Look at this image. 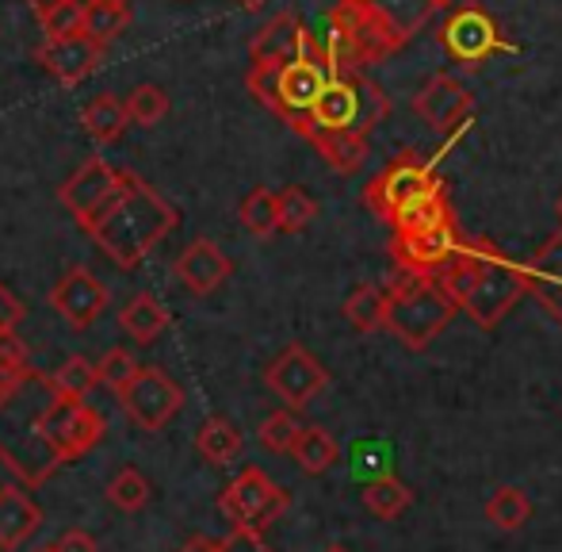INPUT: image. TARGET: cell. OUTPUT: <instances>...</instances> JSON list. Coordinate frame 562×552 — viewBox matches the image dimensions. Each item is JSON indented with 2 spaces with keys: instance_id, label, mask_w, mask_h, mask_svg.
<instances>
[{
  "instance_id": "cell-50",
  "label": "cell",
  "mask_w": 562,
  "mask_h": 552,
  "mask_svg": "<svg viewBox=\"0 0 562 552\" xmlns=\"http://www.w3.org/2000/svg\"><path fill=\"white\" fill-rule=\"evenodd\" d=\"M432 4H437V8H451L456 0H432Z\"/></svg>"
},
{
  "instance_id": "cell-8",
  "label": "cell",
  "mask_w": 562,
  "mask_h": 552,
  "mask_svg": "<svg viewBox=\"0 0 562 552\" xmlns=\"http://www.w3.org/2000/svg\"><path fill=\"white\" fill-rule=\"evenodd\" d=\"M291 507V495L268 476L265 468H241L218 495V510L229 518L234 530L265 533L268 526H276Z\"/></svg>"
},
{
  "instance_id": "cell-1",
  "label": "cell",
  "mask_w": 562,
  "mask_h": 552,
  "mask_svg": "<svg viewBox=\"0 0 562 552\" xmlns=\"http://www.w3.org/2000/svg\"><path fill=\"white\" fill-rule=\"evenodd\" d=\"M432 280L479 330H494L520 303V296H528L520 265H513L490 239H463L456 257Z\"/></svg>"
},
{
  "instance_id": "cell-49",
  "label": "cell",
  "mask_w": 562,
  "mask_h": 552,
  "mask_svg": "<svg viewBox=\"0 0 562 552\" xmlns=\"http://www.w3.org/2000/svg\"><path fill=\"white\" fill-rule=\"evenodd\" d=\"M237 4H241V8H249V12H257V8H265L268 0H237Z\"/></svg>"
},
{
  "instance_id": "cell-16",
  "label": "cell",
  "mask_w": 562,
  "mask_h": 552,
  "mask_svg": "<svg viewBox=\"0 0 562 552\" xmlns=\"http://www.w3.org/2000/svg\"><path fill=\"white\" fill-rule=\"evenodd\" d=\"M459 246H463V234H459L456 219H448V223L422 227V231H394L391 257L409 276H437L456 257Z\"/></svg>"
},
{
  "instance_id": "cell-23",
  "label": "cell",
  "mask_w": 562,
  "mask_h": 552,
  "mask_svg": "<svg viewBox=\"0 0 562 552\" xmlns=\"http://www.w3.org/2000/svg\"><path fill=\"white\" fill-rule=\"evenodd\" d=\"M172 314L154 291H138L126 299V307H119V330L131 338L134 345H154L157 338L169 330Z\"/></svg>"
},
{
  "instance_id": "cell-31",
  "label": "cell",
  "mask_w": 562,
  "mask_h": 552,
  "mask_svg": "<svg viewBox=\"0 0 562 552\" xmlns=\"http://www.w3.org/2000/svg\"><path fill=\"white\" fill-rule=\"evenodd\" d=\"M81 123H85V131H89V139H97V142H119L123 139V131H126V108H123V100L119 97H97V100H89L85 104V112H81Z\"/></svg>"
},
{
  "instance_id": "cell-24",
  "label": "cell",
  "mask_w": 562,
  "mask_h": 552,
  "mask_svg": "<svg viewBox=\"0 0 562 552\" xmlns=\"http://www.w3.org/2000/svg\"><path fill=\"white\" fill-rule=\"evenodd\" d=\"M360 4L368 8V12L375 15L386 31H391L398 46H406L409 38H414L417 31H422L425 23L440 12L432 0H360Z\"/></svg>"
},
{
  "instance_id": "cell-32",
  "label": "cell",
  "mask_w": 562,
  "mask_h": 552,
  "mask_svg": "<svg viewBox=\"0 0 562 552\" xmlns=\"http://www.w3.org/2000/svg\"><path fill=\"white\" fill-rule=\"evenodd\" d=\"M386 314V291L379 284H360L352 296L345 299V319L352 322V330L360 334H379Z\"/></svg>"
},
{
  "instance_id": "cell-41",
  "label": "cell",
  "mask_w": 562,
  "mask_h": 552,
  "mask_svg": "<svg viewBox=\"0 0 562 552\" xmlns=\"http://www.w3.org/2000/svg\"><path fill=\"white\" fill-rule=\"evenodd\" d=\"M27 373H31V361H27L23 338L15 334V330L12 334H0V391L15 388Z\"/></svg>"
},
{
  "instance_id": "cell-21",
  "label": "cell",
  "mask_w": 562,
  "mask_h": 552,
  "mask_svg": "<svg viewBox=\"0 0 562 552\" xmlns=\"http://www.w3.org/2000/svg\"><path fill=\"white\" fill-rule=\"evenodd\" d=\"M520 273H525L528 296L540 299L543 311L562 322V223H559V231L520 265Z\"/></svg>"
},
{
  "instance_id": "cell-34",
  "label": "cell",
  "mask_w": 562,
  "mask_h": 552,
  "mask_svg": "<svg viewBox=\"0 0 562 552\" xmlns=\"http://www.w3.org/2000/svg\"><path fill=\"white\" fill-rule=\"evenodd\" d=\"M314 216H318V203L306 188L288 185L283 192H276V223L283 234H303L314 223Z\"/></svg>"
},
{
  "instance_id": "cell-13",
  "label": "cell",
  "mask_w": 562,
  "mask_h": 552,
  "mask_svg": "<svg viewBox=\"0 0 562 552\" xmlns=\"http://www.w3.org/2000/svg\"><path fill=\"white\" fill-rule=\"evenodd\" d=\"M252 66H288V62H318L329 69L326 51L318 38L306 31V23L295 12H280L252 35L249 43Z\"/></svg>"
},
{
  "instance_id": "cell-29",
  "label": "cell",
  "mask_w": 562,
  "mask_h": 552,
  "mask_svg": "<svg viewBox=\"0 0 562 552\" xmlns=\"http://www.w3.org/2000/svg\"><path fill=\"white\" fill-rule=\"evenodd\" d=\"M409 503H414V492H409V487L402 484L394 472H391V476L371 479V484L363 487V507H368L375 518H383V522L402 518L409 510Z\"/></svg>"
},
{
  "instance_id": "cell-53",
  "label": "cell",
  "mask_w": 562,
  "mask_h": 552,
  "mask_svg": "<svg viewBox=\"0 0 562 552\" xmlns=\"http://www.w3.org/2000/svg\"><path fill=\"white\" fill-rule=\"evenodd\" d=\"M559 223H562V200H559Z\"/></svg>"
},
{
  "instance_id": "cell-47",
  "label": "cell",
  "mask_w": 562,
  "mask_h": 552,
  "mask_svg": "<svg viewBox=\"0 0 562 552\" xmlns=\"http://www.w3.org/2000/svg\"><path fill=\"white\" fill-rule=\"evenodd\" d=\"M177 552H218V541L207 538V533H195V538H188Z\"/></svg>"
},
{
  "instance_id": "cell-26",
  "label": "cell",
  "mask_w": 562,
  "mask_h": 552,
  "mask_svg": "<svg viewBox=\"0 0 562 552\" xmlns=\"http://www.w3.org/2000/svg\"><path fill=\"white\" fill-rule=\"evenodd\" d=\"M131 27V4L126 0H81V35L108 46Z\"/></svg>"
},
{
  "instance_id": "cell-25",
  "label": "cell",
  "mask_w": 562,
  "mask_h": 552,
  "mask_svg": "<svg viewBox=\"0 0 562 552\" xmlns=\"http://www.w3.org/2000/svg\"><path fill=\"white\" fill-rule=\"evenodd\" d=\"M306 142H311L322 154V162L337 173H356L368 162V139L352 135V131H311Z\"/></svg>"
},
{
  "instance_id": "cell-39",
  "label": "cell",
  "mask_w": 562,
  "mask_h": 552,
  "mask_svg": "<svg viewBox=\"0 0 562 552\" xmlns=\"http://www.w3.org/2000/svg\"><path fill=\"white\" fill-rule=\"evenodd\" d=\"M448 219H451V203L445 192H437V196H429V200L414 203L409 211H402L391 223V231H422V227H437V223H448Z\"/></svg>"
},
{
  "instance_id": "cell-51",
  "label": "cell",
  "mask_w": 562,
  "mask_h": 552,
  "mask_svg": "<svg viewBox=\"0 0 562 552\" xmlns=\"http://www.w3.org/2000/svg\"><path fill=\"white\" fill-rule=\"evenodd\" d=\"M326 552H348V549H345V545H329Z\"/></svg>"
},
{
  "instance_id": "cell-44",
  "label": "cell",
  "mask_w": 562,
  "mask_h": 552,
  "mask_svg": "<svg viewBox=\"0 0 562 552\" xmlns=\"http://www.w3.org/2000/svg\"><path fill=\"white\" fill-rule=\"evenodd\" d=\"M23 319H27V307H23V299L15 296L12 288H4V284H0V334H12Z\"/></svg>"
},
{
  "instance_id": "cell-17",
  "label": "cell",
  "mask_w": 562,
  "mask_h": 552,
  "mask_svg": "<svg viewBox=\"0 0 562 552\" xmlns=\"http://www.w3.org/2000/svg\"><path fill=\"white\" fill-rule=\"evenodd\" d=\"M108 303H112V291H108V284L89 265H69L50 288V307L74 330L97 327V319L108 311Z\"/></svg>"
},
{
  "instance_id": "cell-36",
  "label": "cell",
  "mask_w": 562,
  "mask_h": 552,
  "mask_svg": "<svg viewBox=\"0 0 562 552\" xmlns=\"http://www.w3.org/2000/svg\"><path fill=\"white\" fill-rule=\"evenodd\" d=\"M237 219H241L245 231L257 234V239H272V234L280 231V223H276V192L272 188H252V192L241 200V208H237Z\"/></svg>"
},
{
  "instance_id": "cell-37",
  "label": "cell",
  "mask_w": 562,
  "mask_h": 552,
  "mask_svg": "<svg viewBox=\"0 0 562 552\" xmlns=\"http://www.w3.org/2000/svg\"><path fill=\"white\" fill-rule=\"evenodd\" d=\"M126 120L138 123V128H157V123L169 115V92L157 89V85H138V89L126 97Z\"/></svg>"
},
{
  "instance_id": "cell-33",
  "label": "cell",
  "mask_w": 562,
  "mask_h": 552,
  "mask_svg": "<svg viewBox=\"0 0 562 552\" xmlns=\"http://www.w3.org/2000/svg\"><path fill=\"white\" fill-rule=\"evenodd\" d=\"M46 380H50V388L58 399H89L92 388H97V361H89V357L77 353V357L61 361Z\"/></svg>"
},
{
  "instance_id": "cell-48",
  "label": "cell",
  "mask_w": 562,
  "mask_h": 552,
  "mask_svg": "<svg viewBox=\"0 0 562 552\" xmlns=\"http://www.w3.org/2000/svg\"><path fill=\"white\" fill-rule=\"evenodd\" d=\"M27 4H31V12H35L38 20H46V15H50L54 8H61V4H66V0H27Z\"/></svg>"
},
{
  "instance_id": "cell-18",
  "label": "cell",
  "mask_w": 562,
  "mask_h": 552,
  "mask_svg": "<svg viewBox=\"0 0 562 552\" xmlns=\"http://www.w3.org/2000/svg\"><path fill=\"white\" fill-rule=\"evenodd\" d=\"M474 100L471 92L463 89V81L451 74H432L422 89L414 92V112L422 123H429L432 131L448 135V131H459L471 115Z\"/></svg>"
},
{
  "instance_id": "cell-15",
  "label": "cell",
  "mask_w": 562,
  "mask_h": 552,
  "mask_svg": "<svg viewBox=\"0 0 562 552\" xmlns=\"http://www.w3.org/2000/svg\"><path fill=\"white\" fill-rule=\"evenodd\" d=\"M329 69L318 62H288V66H276V85L272 100H268V112H276L291 131H303L311 123V108L318 100V92L326 89Z\"/></svg>"
},
{
  "instance_id": "cell-14",
  "label": "cell",
  "mask_w": 562,
  "mask_h": 552,
  "mask_svg": "<svg viewBox=\"0 0 562 552\" xmlns=\"http://www.w3.org/2000/svg\"><path fill=\"white\" fill-rule=\"evenodd\" d=\"M108 418L89 407L85 399H54L50 415H46V438H50L54 453L61 456V464L81 461L85 453L104 441Z\"/></svg>"
},
{
  "instance_id": "cell-2",
  "label": "cell",
  "mask_w": 562,
  "mask_h": 552,
  "mask_svg": "<svg viewBox=\"0 0 562 552\" xmlns=\"http://www.w3.org/2000/svg\"><path fill=\"white\" fill-rule=\"evenodd\" d=\"M54 399L58 396L38 368H31L15 388L0 391V464L23 487H43L61 468V456L46 438V415Z\"/></svg>"
},
{
  "instance_id": "cell-40",
  "label": "cell",
  "mask_w": 562,
  "mask_h": 552,
  "mask_svg": "<svg viewBox=\"0 0 562 552\" xmlns=\"http://www.w3.org/2000/svg\"><path fill=\"white\" fill-rule=\"evenodd\" d=\"M134 373H138V361H134V353L126 350V345H115V350H108L104 357L97 361V384L112 388L115 396L131 384Z\"/></svg>"
},
{
  "instance_id": "cell-7",
  "label": "cell",
  "mask_w": 562,
  "mask_h": 552,
  "mask_svg": "<svg viewBox=\"0 0 562 552\" xmlns=\"http://www.w3.org/2000/svg\"><path fill=\"white\" fill-rule=\"evenodd\" d=\"M437 192H445V180L432 169L429 157H422L417 150H402L398 157H391V162L363 185V203L375 211V219L394 223L402 211H409L414 203L429 200V196H437Z\"/></svg>"
},
{
  "instance_id": "cell-11",
  "label": "cell",
  "mask_w": 562,
  "mask_h": 552,
  "mask_svg": "<svg viewBox=\"0 0 562 552\" xmlns=\"http://www.w3.org/2000/svg\"><path fill=\"white\" fill-rule=\"evenodd\" d=\"M440 46L448 51L451 62H459L463 69H479L490 62V54H497L505 46L497 20L479 4H459L451 8L440 23Z\"/></svg>"
},
{
  "instance_id": "cell-6",
  "label": "cell",
  "mask_w": 562,
  "mask_h": 552,
  "mask_svg": "<svg viewBox=\"0 0 562 552\" xmlns=\"http://www.w3.org/2000/svg\"><path fill=\"white\" fill-rule=\"evenodd\" d=\"M326 51L329 74H363L371 62L402 51L394 35L360 4V0H337L326 15V38H318Z\"/></svg>"
},
{
  "instance_id": "cell-43",
  "label": "cell",
  "mask_w": 562,
  "mask_h": 552,
  "mask_svg": "<svg viewBox=\"0 0 562 552\" xmlns=\"http://www.w3.org/2000/svg\"><path fill=\"white\" fill-rule=\"evenodd\" d=\"M352 456L360 461V468H356V472H360L368 484H371V479H379V476H391V453H386L379 441H363V445H356Z\"/></svg>"
},
{
  "instance_id": "cell-42",
  "label": "cell",
  "mask_w": 562,
  "mask_h": 552,
  "mask_svg": "<svg viewBox=\"0 0 562 552\" xmlns=\"http://www.w3.org/2000/svg\"><path fill=\"white\" fill-rule=\"evenodd\" d=\"M46 31V38H69L81 35V0H66L61 8H54L46 20H38Z\"/></svg>"
},
{
  "instance_id": "cell-27",
  "label": "cell",
  "mask_w": 562,
  "mask_h": 552,
  "mask_svg": "<svg viewBox=\"0 0 562 552\" xmlns=\"http://www.w3.org/2000/svg\"><path fill=\"white\" fill-rule=\"evenodd\" d=\"M291 456H295L306 476H322L340 461V445L334 441V433L322 430V426H303L295 445H291Z\"/></svg>"
},
{
  "instance_id": "cell-22",
  "label": "cell",
  "mask_w": 562,
  "mask_h": 552,
  "mask_svg": "<svg viewBox=\"0 0 562 552\" xmlns=\"http://www.w3.org/2000/svg\"><path fill=\"white\" fill-rule=\"evenodd\" d=\"M38 526H43L38 503L23 487L0 484V552H15L20 545H27Z\"/></svg>"
},
{
  "instance_id": "cell-4",
  "label": "cell",
  "mask_w": 562,
  "mask_h": 552,
  "mask_svg": "<svg viewBox=\"0 0 562 552\" xmlns=\"http://www.w3.org/2000/svg\"><path fill=\"white\" fill-rule=\"evenodd\" d=\"M383 291H386L383 330L391 338H398L406 350H417V353L429 350L459 311L448 299V291L440 288L432 276L402 273L398 280H391Z\"/></svg>"
},
{
  "instance_id": "cell-28",
  "label": "cell",
  "mask_w": 562,
  "mask_h": 552,
  "mask_svg": "<svg viewBox=\"0 0 562 552\" xmlns=\"http://www.w3.org/2000/svg\"><path fill=\"white\" fill-rule=\"evenodd\" d=\"M195 449H200V456L207 464L223 468V464L237 461V453H241V433H237V426L229 418H207L200 426V433H195Z\"/></svg>"
},
{
  "instance_id": "cell-46",
  "label": "cell",
  "mask_w": 562,
  "mask_h": 552,
  "mask_svg": "<svg viewBox=\"0 0 562 552\" xmlns=\"http://www.w3.org/2000/svg\"><path fill=\"white\" fill-rule=\"evenodd\" d=\"M54 552H100L97 538L85 530H66L58 541H54Z\"/></svg>"
},
{
  "instance_id": "cell-38",
  "label": "cell",
  "mask_w": 562,
  "mask_h": 552,
  "mask_svg": "<svg viewBox=\"0 0 562 552\" xmlns=\"http://www.w3.org/2000/svg\"><path fill=\"white\" fill-rule=\"evenodd\" d=\"M299 430H303V422L295 418V411H288V407H283V411H272L265 422H260L257 438H260V445H265L268 453H291Z\"/></svg>"
},
{
  "instance_id": "cell-30",
  "label": "cell",
  "mask_w": 562,
  "mask_h": 552,
  "mask_svg": "<svg viewBox=\"0 0 562 552\" xmlns=\"http://www.w3.org/2000/svg\"><path fill=\"white\" fill-rule=\"evenodd\" d=\"M532 518V499H528L520 487H497L486 499V522L497 526L502 533H517L525 530V522Z\"/></svg>"
},
{
  "instance_id": "cell-19",
  "label": "cell",
  "mask_w": 562,
  "mask_h": 552,
  "mask_svg": "<svg viewBox=\"0 0 562 552\" xmlns=\"http://www.w3.org/2000/svg\"><path fill=\"white\" fill-rule=\"evenodd\" d=\"M104 51L97 38L89 35H69V38H46L35 51V58L43 62V69L50 77H58L61 85H81L92 69L104 62Z\"/></svg>"
},
{
  "instance_id": "cell-20",
  "label": "cell",
  "mask_w": 562,
  "mask_h": 552,
  "mask_svg": "<svg viewBox=\"0 0 562 552\" xmlns=\"http://www.w3.org/2000/svg\"><path fill=\"white\" fill-rule=\"evenodd\" d=\"M229 273H234V262H229L211 239L188 242L177 254V262H172V276H177L192 296H211V291H218L229 280Z\"/></svg>"
},
{
  "instance_id": "cell-3",
  "label": "cell",
  "mask_w": 562,
  "mask_h": 552,
  "mask_svg": "<svg viewBox=\"0 0 562 552\" xmlns=\"http://www.w3.org/2000/svg\"><path fill=\"white\" fill-rule=\"evenodd\" d=\"M177 227H180V211L157 188H149L138 173L126 169L123 196H119L112 211L89 234L119 269H138Z\"/></svg>"
},
{
  "instance_id": "cell-5",
  "label": "cell",
  "mask_w": 562,
  "mask_h": 552,
  "mask_svg": "<svg viewBox=\"0 0 562 552\" xmlns=\"http://www.w3.org/2000/svg\"><path fill=\"white\" fill-rule=\"evenodd\" d=\"M386 115H391V97L368 74H334L314 100L311 123L299 135L306 139L311 131H352V135L368 139Z\"/></svg>"
},
{
  "instance_id": "cell-52",
  "label": "cell",
  "mask_w": 562,
  "mask_h": 552,
  "mask_svg": "<svg viewBox=\"0 0 562 552\" xmlns=\"http://www.w3.org/2000/svg\"><path fill=\"white\" fill-rule=\"evenodd\" d=\"M35 552H54V545H46V549H35Z\"/></svg>"
},
{
  "instance_id": "cell-10",
  "label": "cell",
  "mask_w": 562,
  "mask_h": 552,
  "mask_svg": "<svg viewBox=\"0 0 562 552\" xmlns=\"http://www.w3.org/2000/svg\"><path fill=\"white\" fill-rule=\"evenodd\" d=\"M119 407H123V415L131 418L138 430L157 433L180 415L184 391H180V384L172 380L165 368L138 365V373L131 376V384L119 391Z\"/></svg>"
},
{
  "instance_id": "cell-12",
  "label": "cell",
  "mask_w": 562,
  "mask_h": 552,
  "mask_svg": "<svg viewBox=\"0 0 562 552\" xmlns=\"http://www.w3.org/2000/svg\"><path fill=\"white\" fill-rule=\"evenodd\" d=\"M265 384L276 399H283L288 411H303L329 388V373L306 345L295 342L265 368Z\"/></svg>"
},
{
  "instance_id": "cell-45",
  "label": "cell",
  "mask_w": 562,
  "mask_h": 552,
  "mask_svg": "<svg viewBox=\"0 0 562 552\" xmlns=\"http://www.w3.org/2000/svg\"><path fill=\"white\" fill-rule=\"evenodd\" d=\"M218 552H276L265 541V533H249V530H229L223 541H218Z\"/></svg>"
},
{
  "instance_id": "cell-35",
  "label": "cell",
  "mask_w": 562,
  "mask_h": 552,
  "mask_svg": "<svg viewBox=\"0 0 562 552\" xmlns=\"http://www.w3.org/2000/svg\"><path fill=\"white\" fill-rule=\"evenodd\" d=\"M104 492H108V503H112L115 510H123V515H138V510L149 503V492H154V487H149V479L142 476L138 468L126 464V468H119L115 476L108 479Z\"/></svg>"
},
{
  "instance_id": "cell-9",
  "label": "cell",
  "mask_w": 562,
  "mask_h": 552,
  "mask_svg": "<svg viewBox=\"0 0 562 552\" xmlns=\"http://www.w3.org/2000/svg\"><path fill=\"white\" fill-rule=\"evenodd\" d=\"M123 188H126V169H115L104 157H89V162L77 165L74 177L58 188V200H61V208L74 216V223L89 234L92 227L112 211V203L123 196Z\"/></svg>"
}]
</instances>
